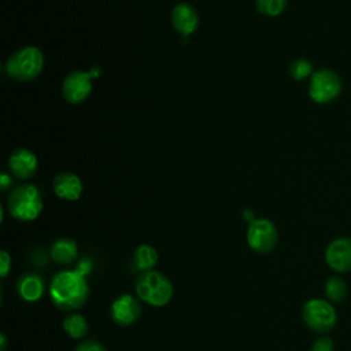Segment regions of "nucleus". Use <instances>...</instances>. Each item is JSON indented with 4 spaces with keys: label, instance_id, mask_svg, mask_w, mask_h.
<instances>
[{
    "label": "nucleus",
    "instance_id": "nucleus-16",
    "mask_svg": "<svg viewBox=\"0 0 351 351\" xmlns=\"http://www.w3.org/2000/svg\"><path fill=\"white\" fill-rule=\"evenodd\" d=\"M62 328L64 330V333L75 340H81L85 339V336L89 332V324L86 321V318L82 314L78 313H70L69 315L64 317L63 322H62Z\"/></svg>",
    "mask_w": 351,
    "mask_h": 351
},
{
    "label": "nucleus",
    "instance_id": "nucleus-2",
    "mask_svg": "<svg viewBox=\"0 0 351 351\" xmlns=\"http://www.w3.org/2000/svg\"><path fill=\"white\" fill-rule=\"evenodd\" d=\"M134 289L138 299L152 307L166 306L174 293L171 281L158 270L141 271L136 280Z\"/></svg>",
    "mask_w": 351,
    "mask_h": 351
},
{
    "label": "nucleus",
    "instance_id": "nucleus-15",
    "mask_svg": "<svg viewBox=\"0 0 351 351\" xmlns=\"http://www.w3.org/2000/svg\"><path fill=\"white\" fill-rule=\"evenodd\" d=\"M77 256H78V245L70 237H60L55 240L49 248V258L60 266H67L74 263Z\"/></svg>",
    "mask_w": 351,
    "mask_h": 351
},
{
    "label": "nucleus",
    "instance_id": "nucleus-20",
    "mask_svg": "<svg viewBox=\"0 0 351 351\" xmlns=\"http://www.w3.org/2000/svg\"><path fill=\"white\" fill-rule=\"evenodd\" d=\"M289 73L296 80V81H300V80H304L306 77H308L310 74H313V63L304 58H300V59H296L291 63L289 66Z\"/></svg>",
    "mask_w": 351,
    "mask_h": 351
},
{
    "label": "nucleus",
    "instance_id": "nucleus-1",
    "mask_svg": "<svg viewBox=\"0 0 351 351\" xmlns=\"http://www.w3.org/2000/svg\"><path fill=\"white\" fill-rule=\"evenodd\" d=\"M51 302L62 311L74 313L89 299V285L80 270H60L55 273L48 287Z\"/></svg>",
    "mask_w": 351,
    "mask_h": 351
},
{
    "label": "nucleus",
    "instance_id": "nucleus-5",
    "mask_svg": "<svg viewBox=\"0 0 351 351\" xmlns=\"http://www.w3.org/2000/svg\"><path fill=\"white\" fill-rule=\"evenodd\" d=\"M304 324L317 333H328L333 329L337 321L335 307L324 299H310L302 307Z\"/></svg>",
    "mask_w": 351,
    "mask_h": 351
},
{
    "label": "nucleus",
    "instance_id": "nucleus-4",
    "mask_svg": "<svg viewBox=\"0 0 351 351\" xmlns=\"http://www.w3.org/2000/svg\"><path fill=\"white\" fill-rule=\"evenodd\" d=\"M44 66V55L37 47H23L15 51L5 63L7 74L21 82L36 78Z\"/></svg>",
    "mask_w": 351,
    "mask_h": 351
},
{
    "label": "nucleus",
    "instance_id": "nucleus-11",
    "mask_svg": "<svg viewBox=\"0 0 351 351\" xmlns=\"http://www.w3.org/2000/svg\"><path fill=\"white\" fill-rule=\"evenodd\" d=\"M16 293L25 302L33 303L43 298L45 292V281L41 274L34 271H27L22 274L15 284Z\"/></svg>",
    "mask_w": 351,
    "mask_h": 351
},
{
    "label": "nucleus",
    "instance_id": "nucleus-9",
    "mask_svg": "<svg viewBox=\"0 0 351 351\" xmlns=\"http://www.w3.org/2000/svg\"><path fill=\"white\" fill-rule=\"evenodd\" d=\"M143 308L137 298L130 293H122L115 298L110 306V317L119 326H129L141 317Z\"/></svg>",
    "mask_w": 351,
    "mask_h": 351
},
{
    "label": "nucleus",
    "instance_id": "nucleus-7",
    "mask_svg": "<svg viewBox=\"0 0 351 351\" xmlns=\"http://www.w3.org/2000/svg\"><path fill=\"white\" fill-rule=\"evenodd\" d=\"M101 74V67L95 66L90 71L74 70L66 75L62 85V92L64 99L71 104H78L84 101L92 92V78Z\"/></svg>",
    "mask_w": 351,
    "mask_h": 351
},
{
    "label": "nucleus",
    "instance_id": "nucleus-10",
    "mask_svg": "<svg viewBox=\"0 0 351 351\" xmlns=\"http://www.w3.org/2000/svg\"><path fill=\"white\" fill-rule=\"evenodd\" d=\"M325 261L336 273L351 270V239L339 237L332 240L325 250Z\"/></svg>",
    "mask_w": 351,
    "mask_h": 351
},
{
    "label": "nucleus",
    "instance_id": "nucleus-21",
    "mask_svg": "<svg viewBox=\"0 0 351 351\" xmlns=\"http://www.w3.org/2000/svg\"><path fill=\"white\" fill-rule=\"evenodd\" d=\"M74 351H107V348L101 343L93 339H86L80 341L74 348Z\"/></svg>",
    "mask_w": 351,
    "mask_h": 351
},
{
    "label": "nucleus",
    "instance_id": "nucleus-8",
    "mask_svg": "<svg viewBox=\"0 0 351 351\" xmlns=\"http://www.w3.org/2000/svg\"><path fill=\"white\" fill-rule=\"evenodd\" d=\"M278 241V232L276 225L266 219L258 218L250 222L247 229V243L251 250L258 254H269Z\"/></svg>",
    "mask_w": 351,
    "mask_h": 351
},
{
    "label": "nucleus",
    "instance_id": "nucleus-25",
    "mask_svg": "<svg viewBox=\"0 0 351 351\" xmlns=\"http://www.w3.org/2000/svg\"><path fill=\"white\" fill-rule=\"evenodd\" d=\"M7 346H8V340H7V336L4 333L0 335V351H5L7 350Z\"/></svg>",
    "mask_w": 351,
    "mask_h": 351
},
{
    "label": "nucleus",
    "instance_id": "nucleus-14",
    "mask_svg": "<svg viewBox=\"0 0 351 351\" xmlns=\"http://www.w3.org/2000/svg\"><path fill=\"white\" fill-rule=\"evenodd\" d=\"M81 178L73 173H59L53 178V192L58 197L66 200H77L82 195Z\"/></svg>",
    "mask_w": 351,
    "mask_h": 351
},
{
    "label": "nucleus",
    "instance_id": "nucleus-6",
    "mask_svg": "<svg viewBox=\"0 0 351 351\" xmlns=\"http://www.w3.org/2000/svg\"><path fill=\"white\" fill-rule=\"evenodd\" d=\"M343 85L340 77L329 69H321L311 74L308 84V96L318 104L333 101L341 93Z\"/></svg>",
    "mask_w": 351,
    "mask_h": 351
},
{
    "label": "nucleus",
    "instance_id": "nucleus-17",
    "mask_svg": "<svg viewBox=\"0 0 351 351\" xmlns=\"http://www.w3.org/2000/svg\"><path fill=\"white\" fill-rule=\"evenodd\" d=\"M158 259L159 256L156 250L149 244H140L133 254V263L140 271L154 270Z\"/></svg>",
    "mask_w": 351,
    "mask_h": 351
},
{
    "label": "nucleus",
    "instance_id": "nucleus-19",
    "mask_svg": "<svg viewBox=\"0 0 351 351\" xmlns=\"http://www.w3.org/2000/svg\"><path fill=\"white\" fill-rule=\"evenodd\" d=\"M287 7V0H256V8L266 16H277Z\"/></svg>",
    "mask_w": 351,
    "mask_h": 351
},
{
    "label": "nucleus",
    "instance_id": "nucleus-18",
    "mask_svg": "<svg viewBox=\"0 0 351 351\" xmlns=\"http://www.w3.org/2000/svg\"><path fill=\"white\" fill-rule=\"evenodd\" d=\"M325 295L333 303H340L347 296V284L341 277L333 276L325 284Z\"/></svg>",
    "mask_w": 351,
    "mask_h": 351
},
{
    "label": "nucleus",
    "instance_id": "nucleus-22",
    "mask_svg": "<svg viewBox=\"0 0 351 351\" xmlns=\"http://www.w3.org/2000/svg\"><path fill=\"white\" fill-rule=\"evenodd\" d=\"M335 350V343L330 337H319L317 339L313 346H311V351H333Z\"/></svg>",
    "mask_w": 351,
    "mask_h": 351
},
{
    "label": "nucleus",
    "instance_id": "nucleus-3",
    "mask_svg": "<svg viewBox=\"0 0 351 351\" xmlns=\"http://www.w3.org/2000/svg\"><path fill=\"white\" fill-rule=\"evenodd\" d=\"M10 214L22 222L34 221L43 211L41 192L32 184H23L11 191L7 199Z\"/></svg>",
    "mask_w": 351,
    "mask_h": 351
},
{
    "label": "nucleus",
    "instance_id": "nucleus-12",
    "mask_svg": "<svg viewBox=\"0 0 351 351\" xmlns=\"http://www.w3.org/2000/svg\"><path fill=\"white\" fill-rule=\"evenodd\" d=\"M8 166L16 178L27 180L36 173L38 162L36 155L27 148H16L10 155Z\"/></svg>",
    "mask_w": 351,
    "mask_h": 351
},
{
    "label": "nucleus",
    "instance_id": "nucleus-23",
    "mask_svg": "<svg viewBox=\"0 0 351 351\" xmlns=\"http://www.w3.org/2000/svg\"><path fill=\"white\" fill-rule=\"evenodd\" d=\"M11 270V255L5 251V250H1L0 251V276L4 278L7 277L8 271Z\"/></svg>",
    "mask_w": 351,
    "mask_h": 351
},
{
    "label": "nucleus",
    "instance_id": "nucleus-13",
    "mask_svg": "<svg viewBox=\"0 0 351 351\" xmlns=\"http://www.w3.org/2000/svg\"><path fill=\"white\" fill-rule=\"evenodd\" d=\"M171 23L178 33L188 36L196 30L199 25V15L191 4L180 3L171 11Z\"/></svg>",
    "mask_w": 351,
    "mask_h": 351
},
{
    "label": "nucleus",
    "instance_id": "nucleus-24",
    "mask_svg": "<svg viewBox=\"0 0 351 351\" xmlns=\"http://www.w3.org/2000/svg\"><path fill=\"white\" fill-rule=\"evenodd\" d=\"M11 185H12V180H11V177H10L8 174L3 173V174H1V177H0V188H1V191H4V192H5Z\"/></svg>",
    "mask_w": 351,
    "mask_h": 351
}]
</instances>
